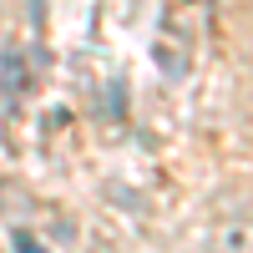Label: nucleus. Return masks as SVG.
<instances>
[{"label": "nucleus", "instance_id": "obj_3", "mask_svg": "<svg viewBox=\"0 0 253 253\" xmlns=\"http://www.w3.org/2000/svg\"><path fill=\"white\" fill-rule=\"evenodd\" d=\"M15 248H20V253H41V248H36V243H31L26 233H20V238H15Z\"/></svg>", "mask_w": 253, "mask_h": 253}, {"label": "nucleus", "instance_id": "obj_2", "mask_svg": "<svg viewBox=\"0 0 253 253\" xmlns=\"http://www.w3.org/2000/svg\"><path fill=\"white\" fill-rule=\"evenodd\" d=\"M5 91H10V96L20 91V61H15V56H5Z\"/></svg>", "mask_w": 253, "mask_h": 253}, {"label": "nucleus", "instance_id": "obj_1", "mask_svg": "<svg viewBox=\"0 0 253 253\" xmlns=\"http://www.w3.org/2000/svg\"><path fill=\"white\" fill-rule=\"evenodd\" d=\"M218 253H253V218L228 223L223 233H218Z\"/></svg>", "mask_w": 253, "mask_h": 253}]
</instances>
